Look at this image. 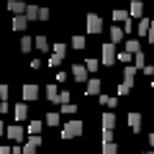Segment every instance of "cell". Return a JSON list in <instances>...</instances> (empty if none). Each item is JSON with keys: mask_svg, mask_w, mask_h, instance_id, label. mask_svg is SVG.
Masks as SVG:
<instances>
[{"mask_svg": "<svg viewBox=\"0 0 154 154\" xmlns=\"http://www.w3.org/2000/svg\"><path fill=\"white\" fill-rule=\"evenodd\" d=\"M82 131H85L82 121H80V118H72V121L67 123L64 128H62V139H75V136H82Z\"/></svg>", "mask_w": 154, "mask_h": 154, "instance_id": "obj_1", "label": "cell"}, {"mask_svg": "<svg viewBox=\"0 0 154 154\" xmlns=\"http://www.w3.org/2000/svg\"><path fill=\"white\" fill-rule=\"evenodd\" d=\"M100 51H103V57H100V62H103L105 67L116 64V57H118V54H116V46L110 44V41H108V44H103V49H100Z\"/></svg>", "mask_w": 154, "mask_h": 154, "instance_id": "obj_2", "label": "cell"}, {"mask_svg": "<svg viewBox=\"0 0 154 154\" xmlns=\"http://www.w3.org/2000/svg\"><path fill=\"white\" fill-rule=\"evenodd\" d=\"M100 31H103V21H100V16L90 13V16H88V33H100Z\"/></svg>", "mask_w": 154, "mask_h": 154, "instance_id": "obj_3", "label": "cell"}, {"mask_svg": "<svg viewBox=\"0 0 154 154\" xmlns=\"http://www.w3.org/2000/svg\"><path fill=\"white\" fill-rule=\"evenodd\" d=\"M38 146H41V136H31L26 144H23V154H36Z\"/></svg>", "mask_w": 154, "mask_h": 154, "instance_id": "obj_4", "label": "cell"}, {"mask_svg": "<svg viewBox=\"0 0 154 154\" xmlns=\"http://www.w3.org/2000/svg\"><path fill=\"white\" fill-rule=\"evenodd\" d=\"M72 75H75L77 82H88L90 77H88V69H85V64H75L72 67Z\"/></svg>", "mask_w": 154, "mask_h": 154, "instance_id": "obj_5", "label": "cell"}, {"mask_svg": "<svg viewBox=\"0 0 154 154\" xmlns=\"http://www.w3.org/2000/svg\"><path fill=\"white\" fill-rule=\"evenodd\" d=\"M5 136L13 139V141L18 144V141H23V128H21V126H8V128H5Z\"/></svg>", "mask_w": 154, "mask_h": 154, "instance_id": "obj_6", "label": "cell"}, {"mask_svg": "<svg viewBox=\"0 0 154 154\" xmlns=\"http://www.w3.org/2000/svg\"><path fill=\"white\" fill-rule=\"evenodd\" d=\"M38 98V85H23V100H36Z\"/></svg>", "mask_w": 154, "mask_h": 154, "instance_id": "obj_7", "label": "cell"}, {"mask_svg": "<svg viewBox=\"0 0 154 154\" xmlns=\"http://www.w3.org/2000/svg\"><path fill=\"white\" fill-rule=\"evenodd\" d=\"M136 67H134V64H128L126 67V69H123V82H126V85H131V88H134V77H136Z\"/></svg>", "mask_w": 154, "mask_h": 154, "instance_id": "obj_8", "label": "cell"}, {"mask_svg": "<svg viewBox=\"0 0 154 154\" xmlns=\"http://www.w3.org/2000/svg\"><path fill=\"white\" fill-rule=\"evenodd\" d=\"M85 93H88V95H98V93H100V80H98V77H90V80H88Z\"/></svg>", "mask_w": 154, "mask_h": 154, "instance_id": "obj_9", "label": "cell"}, {"mask_svg": "<svg viewBox=\"0 0 154 154\" xmlns=\"http://www.w3.org/2000/svg\"><path fill=\"white\" fill-rule=\"evenodd\" d=\"M123 38H126V33H123V28H118V26H113L110 28V44H118V41H123Z\"/></svg>", "mask_w": 154, "mask_h": 154, "instance_id": "obj_10", "label": "cell"}, {"mask_svg": "<svg viewBox=\"0 0 154 154\" xmlns=\"http://www.w3.org/2000/svg\"><path fill=\"white\" fill-rule=\"evenodd\" d=\"M44 93H46V100L57 103V100H59V93H62V90H57V85L51 82V85H46V90H44Z\"/></svg>", "mask_w": 154, "mask_h": 154, "instance_id": "obj_11", "label": "cell"}, {"mask_svg": "<svg viewBox=\"0 0 154 154\" xmlns=\"http://www.w3.org/2000/svg\"><path fill=\"white\" fill-rule=\"evenodd\" d=\"M26 8H28V5H23V3H18V0H11V3H8V11L16 13V16H23V13H26Z\"/></svg>", "mask_w": 154, "mask_h": 154, "instance_id": "obj_12", "label": "cell"}, {"mask_svg": "<svg viewBox=\"0 0 154 154\" xmlns=\"http://www.w3.org/2000/svg\"><path fill=\"white\" fill-rule=\"evenodd\" d=\"M141 13H144V5L139 3V0H134L131 8H128V18H141Z\"/></svg>", "mask_w": 154, "mask_h": 154, "instance_id": "obj_13", "label": "cell"}, {"mask_svg": "<svg viewBox=\"0 0 154 154\" xmlns=\"http://www.w3.org/2000/svg\"><path fill=\"white\" fill-rule=\"evenodd\" d=\"M100 118H103V128H108V131H113V128H116V116L110 113V110H108V113H103Z\"/></svg>", "mask_w": 154, "mask_h": 154, "instance_id": "obj_14", "label": "cell"}, {"mask_svg": "<svg viewBox=\"0 0 154 154\" xmlns=\"http://www.w3.org/2000/svg\"><path fill=\"white\" fill-rule=\"evenodd\" d=\"M128 126H131L134 131H139V128H141V113H128Z\"/></svg>", "mask_w": 154, "mask_h": 154, "instance_id": "obj_15", "label": "cell"}, {"mask_svg": "<svg viewBox=\"0 0 154 154\" xmlns=\"http://www.w3.org/2000/svg\"><path fill=\"white\" fill-rule=\"evenodd\" d=\"M126 51H128L131 57H136L139 51H141V46H139V41H136V38H128V41H126Z\"/></svg>", "mask_w": 154, "mask_h": 154, "instance_id": "obj_16", "label": "cell"}, {"mask_svg": "<svg viewBox=\"0 0 154 154\" xmlns=\"http://www.w3.org/2000/svg\"><path fill=\"white\" fill-rule=\"evenodd\" d=\"M26 16H13V23H11V26H13V31H23V28H26Z\"/></svg>", "mask_w": 154, "mask_h": 154, "instance_id": "obj_17", "label": "cell"}, {"mask_svg": "<svg viewBox=\"0 0 154 154\" xmlns=\"http://www.w3.org/2000/svg\"><path fill=\"white\" fill-rule=\"evenodd\" d=\"M98 100L105 105V108H116V105H118V98H113V95H100Z\"/></svg>", "mask_w": 154, "mask_h": 154, "instance_id": "obj_18", "label": "cell"}, {"mask_svg": "<svg viewBox=\"0 0 154 154\" xmlns=\"http://www.w3.org/2000/svg\"><path fill=\"white\" fill-rule=\"evenodd\" d=\"M41 128H44V121H31L28 123V134H31V136H38Z\"/></svg>", "mask_w": 154, "mask_h": 154, "instance_id": "obj_19", "label": "cell"}, {"mask_svg": "<svg viewBox=\"0 0 154 154\" xmlns=\"http://www.w3.org/2000/svg\"><path fill=\"white\" fill-rule=\"evenodd\" d=\"M38 13H41V8H36V5H28L23 16H26V21H36V18H38Z\"/></svg>", "mask_w": 154, "mask_h": 154, "instance_id": "obj_20", "label": "cell"}, {"mask_svg": "<svg viewBox=\"0 0 154 154\" xmlns=\"http://www.w3.org/2000/svg\"><path fill=\"white\" fill-rule=\"evenodd\" d=\"M51 57H57V59L62 62V59H64V57H67V46L57 41V44H54V54H51Z\"/></svg>", "mask_w": 154, "mask_h": 154, "instance_id": "obj_21", "label": "cell"}, {"mask_svg": "<svg viewBox=\"0 0 154 154\" xmlns=\"http://www.w3.org/2000/svg\"><path fill=\"white\" fill-rule=\"evenodd\" d=\"M28 116V108H26V103H18L16 105V121H23Z\"/></svg>", "mask_w": 154, "mask_h": 154, "instance_id": "obj_22", "label": "cell"}, {"mask_svg": "<svg viewBox=\"0 0 154 154\" xmlns=\"http://www.w3.org/2000/svg\"><path fill=\"white\" fill-rule=\"evenodd\" d=\"M149 26H152V21L141 18V21H139V36H149Z\"/></svg>", "mask_w": 154, "mask_h": 154, "instance_id": "obj_23", "label": "cell"}, {"mask_svg": "<svg viewBox=\"0 0 154 154\" xmlns=\"http://www.w3.org/2000/svg\"><path fill=\"white\" fill-rule=\"evenodd\" d=\"M113 21H116V23H118V21L126 23V21H128V11H121V8H118V11H113Z\"/></svg>", "mask_w": 154, "mask_h": 154, "instance_id": "obj_24", "label": "cell"}, {"mask_svg": "<svg viewBox=\"0 0 154 154\" xmlns=\"http://www.w3.org/2000/svg\"><path fill=\"white\" fill-rule=\"evenodd\" d=\"M59 118H62L59 113H46V118H44V123H46V126H57V123H59Z\"/></svg>", "mask_w": 154, "mask_h": 154, "instance_id": "obj_25", "label": "cell"}, {"mask_svg": "<svg viewBox=\"0 0 154 154\" xmlns=\"http://www.w3.org/2000/svg\"><path fill=\"white\" fill-rule=\"evenodd\" d=\"M36 49H38V51H46V49H49V41H46V36H36Z\"/></svg>", "mask_w": 154, "mask_h": 154, "instance_id": "obj_26", "label": "cell"}, {"mask_svg": "<svg viewBox=\"0 0 154 154\" xmlns=\"http://www.w3.org/2000/svg\"><path fill=\"white\" fill-rule=\"evenodd\" d=\"M31 46H33V38L31 36H23L21 38V51H31Z\"/></svg>", "mask_w": 154, "mask_h": 154, "instance_id": "obj_27", "label": "cell"}, {"mask_svg": "<svg viewBox=\"0 0 154 154\" xmlns=\"http://www.w3.org/2000/svg\"><path fill=\"white\" fill-rule=\"evenodd\" d=\"M134 67H136V69H144V67H146V62H144V54H141V51L134 57Z\"/></svg>", "mask_w": 154, "mask_h": 154, "instance_id": "obj_28", "label": "cell"}, {"mask_svg": "<svg viewBox=\"0 0 154 154\" xmlns=\"http://www.w3.org/2000/svg\"><path fill=\"white\" fill-rule=\"evenodd\" d=\"M72 46L75 49H85V36H72Z\"/></svg>", "mask_w": 154, "mask_h": 154, "instance_id": "obj_29", "label": "cell"}, {"mask_svg": "<svg viewBox=\"0 0 154 154\" xmlns=\"http://www.w3.org/2000/svg\"><path fill=\"white\" fill-rule=\"evenodd\" d=\"M103 154H118V146L116 144H103Z\"/></svg>", "mask_w": 154, "mask_h": 154, "instance_id": "obj_30", "label": "cell"}, {"mask_svg": "<svg viewBox=\"0 0 154 154\" xmlns=\"http://www.w3.org/2000/svg\"><path fill=\"white\" fill-rule=\"evenodd\" d=\"M128 93H131V85H126V82L118 85V95H121V98H123V95H128Z\"/></svg>", "mask_w": 154, "mask_h": 154, "instance_id": "obj_31", "label": "cell"}, {"mask_svg": "<svg viewBox=\"0 0 154 154\" xmlns=\"http://www.w3.org/2000/svg\"><path fill=\"white\" fill-rule=\"evenodd\" d=\"M62 113H69V116H72V113H77V105H75V103H67V105H62Z\"/></svg>", "mask_w": 154, "mask_h": 154, "instance_id": "obj_32", "label": "cell"}, {"mask_svg": "<svg viewBox=\"0 0 154 154\" xmlns=\"http://www.w3.org/2000/svg\"><path fill=\"white\" fill-rule=\"evenodd\" d=\"M85 69H88V72H95V69H98V59H88V62H85Z\"/></svg>", "mask_w": 154, "mask_h": 154, "instance_id": "obj_33", "label": "cell"}, {"mask_svg": "<svg viewBox=\"0 0 154 154\" xmlns=\"http://www.w3.org/2000/svg\"><path fill=\"white\" fill-rule=\"evenodd\" d=\"M57 103H59V105H67V103H69V93H67V90H62V93H59V100H57Z\"/></svg>", "mask_w": 154, "mask_h": 154, "instance_id": "obj_34", "label": "cell"}, {"mask_svg": "<svg viewBox=\"0 0 154 154\" xmlns=\"http://www.w3.org/2000/svg\"><path fill=\"white\" fill-rule=\"evenodd\" d=\"M103 144H113V131L103 128Z\"/></svg>", "mask_w": 154, "mask_h": 154, "instance_id": "obj_35", "label": "cell"}, {"mask_svg": "<svg viewBox=\"0 0 154 154\" xmlns=\"http://www.w3.org/2000/svg\"><path fill=\"white\" fill-rule=\"evenodd\" d=\"M131 59H134V57L128 54V51H121V54H118V62H123V64H128Z\"/></svg>", "mask_w": 154, "mask_h": 154, "instance_id": "obj_36", "label": "cell"}, {"mask_svg": "<svg viewBox=\"0 0 154 154\" xmlns=\"http://www.w3.org/2000/svg\"><path fill=\"white\" fill-rule=\"evenodd\" d=\"M46 18H49V11H46V8H41V13H38V21H46Z\"/></svg>", "mask_w": 154, "mask_h": 154, "instance_id": "obj_37", "label": "cell"}, {"mask_svg": "<svg viewBox=\"0 0 154 154\" xmlns=\"http://www.w3.org/2000/svg\"><path fill=\"white\" fill-rule=\"evenodd\" d=\"M5 95H8V85H0V100H5Z\"/></svg>", "mask_w": 154, "mask_h": 154, "instance_id": "obj_38", "label": "cell"}, {"mask_svg": "<svg viewBox=\"0 0 154 154\" xmlns=\"http://www.w3.org/2000/svg\"><path fill=\"white\" fill-rule=\"evenodd\" d=\"M146 38H149V41L154 44V21H152V26H149V36H146Z\"/></svg>", "mask_w": 154, "mask_h": 154, "instance_id": "obj_39", "label": "cell"}, {"mask_svg": "<svg viewBox=\"0 0 154 154\" xmlns=\"http://www.w3.org/2000/svg\"><path fill=\"white\" fill-rule=\"evenodd\" d=\"M67 80V72H57V82H64Z\"/></svg>", "mask_w": 154, "mask_h": 154, "instance_id": "obj_40", "label": "cell"}, {"mask_svg": "<svg viewBox=\"0 0 154 154\" xmlns=\"http://www.w3.org/2000/svg\"><path fill=\"white\" fill-rule=\"evenodd\" d=\"M131 26H134V23H131V18H128V21L123 23V33H128V31H131Z\"/></svg>", "mask_w": 154, "mask_h": 154, "instance_id": "obj_41", "label": "cell"}, {"mask_svg": "<svg viewBox=\"0 0 154 154\" xmlns=\"http://www.w3.org/2000/svg\"><path fill=\"white\" fill-rule=\"evenodd\" d=\"M11 154H23V146H18V144H16V146L11 149Z\"/></svg>", "mask_w": 154, "mask_h": 154, "instance_id": "obj_42", "label": "cell"}, {"mask_svg": "<svg viewBox=\"0 0 154 154\" xmlns=\"http://www.w3.org/2000/svg\"><path fill=\"white\" fill-rule=\"evenodd\" d=\"M0 113H8V103H5V100L0 103Z\"/></svg>", "mask_w": 154, "mask_h": 154, "instance_id": "obj_43", "label": "cell"}, {"mask_svg": "<svg viewBox=\"0 0 154 154\" xmlns=\"http://www.w3.org/2000/svg\"><path fill=\"white\" fill-rule=\"evenodd\" d=\"M146 141H149V146H154V134H149V136H146Z\"/></svg>", "mask_w": 154, "mask_h": 154, "instance_id": "obj_44", "label": "cell"}, {"mask_svg": "<svg viewBox=\"0 0 154 154\" xmlns=\"http://www.w3.org/2000/svg\"><path fill=\"white\" fill-rule=\"evenodd\" d=\"M0 134H5V126H3V123H0Z\"/></svg>", "mask_w": 154, "mask_h": 154, "instance_id": "obj_45", "label": "cell"}, {"mask_svg": "<svg viewBox=\"0 0 154 154\" xmlns=\"http://www.w3.org/2000/svg\"><path fill=\"white\" fill-rule=\"evenodd\" d=\"M152 88H154V80H152Z\"/></svg>", "mask_w": 154, "mask_h": 154, "instance_id": "obj_46", "label": "cell"}]
</instances>
